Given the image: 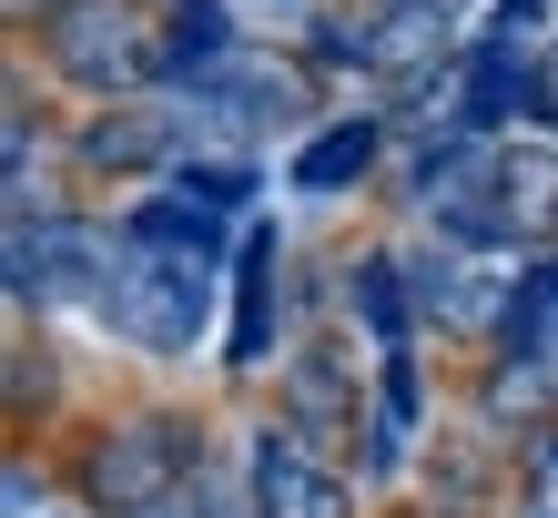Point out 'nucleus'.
Returning a JSON list of instances; mask_svg holds the SVG:
<instances>
[{
  "instance_id": "f257e3e1",
  "label": "nucleus",
  "mask_w": 558,
  "mask_h": 518,
  "mask_svg": "<svg viewBox=\"0 0 558 518\" xmlns=\"http://www.w3.org/2000/svg\"><path fill=\"white\" fill-rule=\"evenodd\" d=\"M214 265H223V214L162 183L153 204L122 224V244H112L102 326L133 336L143 356H193L204 326H214V285H223Z\"/></svg>"
},
{
  "instance_id": "f03ea898",
  "label": "nucleus",
  "mask_w": 558,
  "mask_h": 518,
  "mask_svg": "<svg viewBox=\"0 0 558 518\" xmlns=\"http://www.w3.org/2000/svg\"><path fill=\"white\" fill-rule=\"evenodd\" d=\"M112 244L102 224H82V214H31V224H0V285H11L21 305H41V315H102L112 296Z\"/></svg>"
},
{
  "instance_id": "7ed1b4c3",
  "label": "nucleus",
  "mask_w": 558,
  "mask_h": 518,
  "mask_svg": "<svg viewBox=\"0 0 558 518\" xmlns=\"http://www.w3.org/2000/svg\"><path fill=\"white\" fill-rule=\"evenodd\" d=\"M41 51L82 92H143V82L173 72V41H162L133 0H61V11H41Z\"/></svg>"
},
{
  "instance_id": "20e7f679",
  "label": "nucleus",
  "mask_w": 558,
  "mask_h": 518,
  "mask_svg": "<svg viewBox=\"0 0 558 518\" xmlns=\"http://www.w3.org/2000/svg\"><path fill=\"white\" fill-rule=\"evenodd\" d=\"M193 478H204V458H193V427H173V417H133V427H112L92 447V498H102V518H143L173 489H193Z\"/></svg>"
},
{
  "instance_id": "39448f33",
  "label": "nucleus",
  "mask_w": 558,
  "mask_h": 518,
  "mask_svg": "<svg viewBox=\"0 0 558 518\" xmlns=\"http://www.w3.org/2000/svg\"><path fill=\"white\" fill-rule=\"evenodd\" d=\"M183 92H193V112L183 122H223V133H265V122H294L305 112V82L284 72V61H265V51H223V61H204V72H183Z\"/></svg>"
},
{
  "instance_id": "423d86ee",
  "label": "nucleus",
  "mask_w": 558,
  "mask_h": 518,
  "mask_svg": "<svg viewBox=\"0 0 558 518\" xmlns=\"http://www.w3.org/2000/svg\"><path fill=\"white\" fill-rule=\"evenodd\" d=\"M254 518H345V478L305 447V427L254 437Z\"/></svg>"
},
{
  "instance_id": "0eeeda50",
  "label": "nucleus",
  "mask_w": 558,
  "mask_h": 518,
  "mask_svg": "<svg viewBox=\"0 0 558 518\" xmlns=\"http://www.w3.org/2000/svg\"><path fill=\"white\" fill-rule=\"evenodd\" d=\"M508 296H518V275H487V244H457L416 275V305L447 315V326H487V315H508Z\"/></svg>"
},
{
  "instance_id": "6e6552de",
  "label": "nucleus",
  "mask_w": 558,
  "mask_h": 518,
  "mask_svg": "<svg viewBox=\"0 0 558 518\" xmlns=\"http://www.w3.org/2000/svg\"><path fill=\"white\" fill-rule=\"evenodd\" d=\"M376 164V122H325V133L294 153V193H345Z\"/></svg>"
},
{
  "instance_id": "1a4fd4ad",
  "label": "nucleus",
  "mask_w": 558,
  "mask_h": 518,
  "mask_svg": "<svg viewBox=\"0 0 558 518\" xmlns=\"http://www.w3.org/2000/svg\"><path fill=\"white\" fill-rule=\"evenodd\" d=\"M244 315H234V366H265L275 356V234H244Z\"/></svg>"
},
{
  "instance_id": "9d476101",
  "label": "nucleus",
  "mask_w": 558,
  "mask_h": 518,
  "mask_svg": "<svg viewBox=\"0 0 558 518\" xmlns=\"http://www.w3.org/2000/svg\"><path fill=\"white\" fill-rule=\"evenodd\" d=\"M0 518H41V489H31L21 468H0Z\"/></svg>"
},
{
  "instance_id": "9b49d317",
  "label": "nucleus",
  "mask_w": 558,
  "mask_h": 518,
  "mask_svg": "<svg viewBox=\"0 0 558 518\" xmlns=\"http://www.w3.org/2000/svg\"><path fill=\"white\" fill-rule=\"evenodd\" d=\"M376 11H416V21H457L468 0H376Z\"/></svg>"
},
{
  "instance_id": "f8f14e48",
  "label": "nucleus",
  "mask_w": 558,
  "mask_h": 518,
  "mask_svg": "<svg viewBox=\"0 0 558 518\" xmlns=\"http://www.w3.org/2000/svg\"><path fill=\"white\" fill-rule=\"evenodd\" d=\"M538 92H548V112H558V51H548V61H538Z\"/></svg>"
},
{
  "instance_id": "ddd939ff",
  "label": "nucleus",
  "mask_w": 558,
  "mask_h": 518,
  "mask_svg": "<svg viewBox=\"0 0 558 518\" xmlns=\"http://www.w3.org/2000/svg\"><path fill=\"white\" fill-rule=\"evenodd\" d=\"M0 11H61V0H0Z\"/></svg>"
}]
</instances>
